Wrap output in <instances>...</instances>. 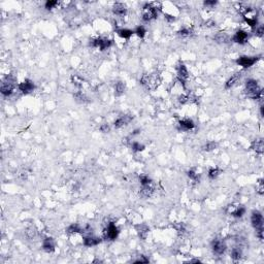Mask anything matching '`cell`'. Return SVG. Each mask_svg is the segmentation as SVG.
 I'll return each instance as SVG.
<instances>
[{"instance_id":"4316f807","label":"cell","mask_w":264,"mask_h":264,"mask_svg":"<svg viewBox=\"0 0 264 264\" xmlns=\"http://www.w3.org/2000/svg\"><path fill=\"white\" fill-rule=\"evenodd\" d=\"M246 21L248 25H250L251 27H255L257 25V17L256 16H246Z\"/></svg>"},{"instance_id":"e0dca14e","label":"cell","mask_w":264,"mask_h":264,"mask_svg":"<svg viewBox=\"0 0 264 264\" xmlns=\"http://www.w3.org/2000/svg\"><path fill=\"white\" fill-rule=\"evenodd\" d=\"M252 149L254 151H256V153H259V154H262L264 152V143H263L262 138H260V139H256V140L253 141Z\"/></svg>"},{"instance_id":"f6af8a7d","label":"cell","mask_w":264,"mask_h":264,"mask_svg":"<svg viewBox=\"0 0 264 264\" xmlns=\"http://www.w3.org/2000/svg\"><path fill=\"white\" fill-rule=\"evenodd\" d=\"M260 109H261V111H260V112H261V116L263 117V116H264V114H263V106H261V108H260Z\"/></svg>"},{"instance_id":"60d3db41","label":"cell","mask_w":264,"mask_h":264,"mask_svg":"<svg viewBox=\"0 0 264 264\" xmlns=\"http://www.w3.org/2000/svg\"><path fill=\"white\" fill-rule=\"evenodd\" d=\"M216 4H217V1H210V0H207V1H204V5L205 6H210V7H212V6H215Z\"/></svg>"},{"instance_id":"9a60e30c","label":"cell","mask_w":264,"mask_h":264,"mask_svg":"<svg viewBox=\"0 0 264 264\" xmlns=\"http://www.w3.org/2000/svg\"><path fill=\"white\" fill-rule=\"evenodd\" d=\"M195 127V124L191 119H184L180 121V128L182 130H191Z\"/></svg>"},{"instance_id":"4fadbf2b","label":"cell","mask_w":264,"mask_h":264,"mask_svg":"<svg viewBox=\"0 0 264 264\" xmlns=\"http://www.w3.org/2000/svg\"><path fill=\"white\" fill-rule=\"evenodd\" d=\"M132 120V116L130 115H125V116H122L119 119L115 121V127L116 128H121L125 126V125H128L131 122Z\"/></svg>"},{"instance_id":"d4e9b609","label":"cell","mask_w":264,"mask_h":264,"mask_svg":"<svg viewBox=\"0 0 264 264\" xmlns=\"http://www.w3.org/2000/svg\"><path fill=\"white\" fill-rule=\"evenodd\" d=\"M244 212H246L244 207H236L235 210L231 212V215H232L233 217H235V218H241L244 215Z\"/></svg>"},{"instance_id":"ffe728a7","label":"cell","mask_w":264,"mask_h":264,"mask_svg":"<svg viewBox=\"0 0 264 264\" xmlns=\"http://www.w3.org/2000/svg\"><path fill=\"white\" fill-rule=\"evenodd\" d=\"M114 88H115V94H116V96H121L122 94H124L125 89H126V86H125V84L123 82L119 80V82H117L115 84Z\"/></svg>"},{"instance_id":"f1b7e54d","label":"cell","mask_w":264,"mask_h":264,"mask_svg":"<svg viewBox=\"0 0 264 264\" xmlns=\"http://www.w3.org/2000/svg\"><path fill=\"white\" fill-rule=\"evenodd\" d=\"M216 148H217V143H215V141H210V143H207V144H204L203 146V151H205V152H211V151L215 150Z\"/></svg>"},{"instance_id":"7a4b0ae2","label":"cell","mask_w":264,"mask_h":264,"mask_svg":"<svg viewBox=\"0 0 264 264\" xmlns=\"http://www.w3.org/2000/svg\"><path fill=\"white\" fill-rule=\"evenodd\" d=\"M15 83L16 80L12 75H8L7 76H5V79L3 80L1 84V89H0L3 96H9L11 94L15 89Z\"/></svg>"},{"instance_id":"5b68a950","label":"cell","mask_w":264,"mask_h":264,"mask_svg":"<svg viewBox=\"0 0 264 264\" xmlns=\"http://www.w3.org/2000/svg\"><path fill=\"white\" fill-rule=\"evenodd\" d=\"M257 61H258V57H248V56H243L240 58H238L236 60V63L238 65L244 67V68H248V67H251L255 64Z\"/></svg>"},{"instance_id":"f35d334b","label":"cell","mask_w":264,"mask_h":264,"mask_svg":"<svg viewBox=\"0 0 264 264\" xmlns=\"http://www.w3.org/2000/svg\"><path fill=\"white\" fill-rule=\"evenodd\" d=\"M263 33H264V27H263V26H260V27L257 28V30H256V34L258 35V36L261 37L262 35H263Z\"/></svg>"},{"instance_id":"8992f818","label":"cell","mask_w":264,"mask_h":264,"mask_svg":"<svg viewBox=\"0 0 264 264\" xmlns=\"http://www.w3.org/2000/svg\"><path fill=\"white\" fill-rule=\"evenodd\" d=\"M119 235V229L115 223H109L107 228L104 230V236L111 240H115Z\"/></svg>"},{"instance_id":"d6a6232c","label":"cell","mask_w":264,"mask_h":264,"mask_svg":"<svg viewBox=\"0 0 264 264\" xmlns=\"http://www.w3.org/2000/svg\"><path fill=\"white\" fill-rule=\"evenodd\" d=\"M139 181H140V184L143 186V185L150 184V183L152 182V180H151L148 175H141L139 178Z\"/></svg>"},{"instance_id":"d6986e66","label":"cell","mask_w":264,"mask_h":264,"mask_svg":"<svg viewBox=\"0 0 264 264\" xmlns=\"http://www.w3.org/2000/svg\"><path fill=\"white\" fill-rule=\"evenodd\" d=\"M215 40H217V43H229L230 37L229 35L225 32H219V33L215 36Z\"/></svg>"},{"instance_id":"f546056e","label":"cell","mask_w":264,"mask_h":264,"mask_svg":"<svg viewBox=\"0 0 264 264\" xmlns=\"http://www.w3.org/2000/svg\"><path fill=\"white\" fill-rule=\"evenodd\" d=\"M131 149L133 152H141L144 150V146L139 143H133L131 144Z\"/></svg>"},{"instance_id":"b9f144b4","label":"cell","mask_w":264,"mask_h":264,"mask_svg":"<svg viewBox=\"0 0 264 264\" xmlns=\"http://www.w3.org/2000/svg\"><path fill=\"white\" fill-rule=\"evenodd\" d=\"M256 230H257V236L262 240L263 239V227L259 228V229H256Z\"/></svg>"},{"instance_id":"7402d4cb","label":"cell","mask_w":264,"mask_h":264,"mask_svg":"<svg viewBox=\"0 0 264 264\" xmlns=\"http://www.w3.org/2000/svg\"><path fill=\"white\" fill-rule=\"evenodd\" d=\"M136 230H137L138 234H139V236L141 238H143V239L147 237L148 233H149V231H150L149 227L143 224H140V225H138V226H136Z\"/></svg>"},{"instance_id":"ac0fdd59","label":"cell","mask_w":264,"mask_h":264,"mask_svg":"<svg viewBox=\"0 0 264 264\" xmlns=\"http://www.w3.org/2000/svg\"><path fill=\"white\" fill-rule=\"evenodd\" d=\"M100 243V238L95 236H87L84 238V244L87 247H93Z\"/></svg>"},{"instance_id":"277c9868","label":"cell","mask_w":264,"mask_h":264,"mask_svg":"<svg viewBox=\"0 0 264 264\" xmlns=\"http://www.w3.org/2000/svg\"><path fill=\"white\" fill-rule=\"evenodd\" d=\"M251 223H252V226L255 228V229L262 228L263 227V216L261 212L258 211H254L252 212V216H251Z\"/></svg>"},{"instance_id":"ba28073f","label":"cell","mask_w":264,"mask_h":264,"mask_svg":"<svg viewBox=\"0 0 264 264\" xmlns=\"http://www.w3.org/2000/svg\"><path fill=\"white\" fill-rule=\"evenodd\" d=\"M19 89L23 94H29L35 89V86L32 80H25L24 82L19 84Z\"/></svg>"},{"instance_id":"4dcf8cb0","label":"cell","mask_w":264,"mask_h":264,"mask_svg":"<svg viewBox=\"0 0 264 264\" xmlns=\"http://www.w3.org/2000/svg\"><path fill=\"white\" fill-rule=\"evenodd\" d=\"M134 33H136L137 36H139L140 38H143L144 35H146V29H144L143 26H138L135 30Z\"/></svg>"},{"instance_id":"7c38bea8","label":"cell","mask_w":264,"mask_h":264,"mask_svg":"<svg viewBox=\"0 0 264 264\" xmlns=\"http://www.w3.org/2000/svg\"><path fill=\"white\" fill-rule=\"evenodd\" d=\"M154 190H155V186H154L153 182H151L150 184L143 186V188L140 190V195L144 198H148L153 194Z\"/></svg>"},{"instance_id":"5bb4252c","label":"cell","mask_w":264,"mask_h":264,"mask_svg":"<svg viewBox=\"0 0 264 264\" xmlns=\"http://www.w3.org/2000/svg\"><path fill=\"white\" fill-rule=\"evenodd\" d=\"M112 11H114L115 15L121 16V17H122V16H125V15H126L127 8H126V6L123 4V3L118 2V3H115L114 6H112Z\"/></svg>"},{"instance_id":"2e32d148","label":"cell","mask_w":264,"mask_h":264,"mask_svg":"<svg viewBox=\"0 0 264 264\" xmlns=\"http://www.w3.org/2000/svg\"><path fill=\"white\" fill-rule=\"evenodd\" d=\"M43 249L46 251V252H48V253L53 252V251L55 250V243H54L53 238L48 237V238H46V239L43 240Z\"/></svg>"},{"instance_id":"836d02e7","label":"cell","mask_w":264,"mask_h":264,"mask_svg":"<svg viewBox=\"0 0 264 264\" xmlns=\"http://www.w3.org/2000/svg\"><path fill=\"white\" fill-rule=\"evenodd\" d=\"M57 4H58V1H56V0H49V1L46 2V8L47 9H52Z\"/></svg>"},{"instance_id":"3957f363","label":"cell","mask_w":264,"mask_h":264,"mask_svg":"<svg viewBox=\"0 0 264 264\" xmlns=\"http://www.w3.org/2000/svg\"><path fill=\"white\" fill-rule=\"evenodd\" d=\"M157 16H158V11H157V8L155 6H153L152 4H149L147 3L146 5L143 6V20L146 22H149L153 19H156Z\"/></svg>"},{"instance_id":"cb8c5ba5","label":"cell","mask_w":264,"mask_h":264,"mask_svg":"<svg viewBox=\"0 0 264 264\" xmlns=\"http://www.w3.org/2000/svg\"><path fill=\"white\" fill-rule=\"evenodd\" d=\"M241 255H243V252H241L239 248H234L231 251V258L233 260H239L241 258Z\"/></svg>"},{"instance_id":"30bf717a","label":"cell","mask_w":264,"mask_h":264,"mask_svg":"<svg viewBox=\"0 0 264 264\" xmlns=\"http://www.w3.org/2000/svg\"><path fill=\"white\" fill-rule=\"evenodd\" d=\"M248 38H249V34H248L246 31L238 30V31H236V33L233 35L232 39H233L234 43L244 44L248 41Z\"/></svg>"},{"instance_id":"e575fe53","label":"cell","mask_w":264,"mask_h":264,"mask_svg":"<svg viewBox=\"0 0 264 264\" xmlns=\"http://www.w3.org/2000/svg\"><path fill=\"white\" fill-rule=\"evenodd\" d=\"M178 33H179V35H181V36H188V35L191 33V31L187 28H183L178 32Z\"/></svg>"},{"instance_id":"74e56055","label":"cell","mask_w":264,"mask_h":264,"mask_svg":"<svg viewBox=\"0 0 264 264\" xmlns=\"http://www.w3.org/2000/svg\"><path fill=\"white\" fill-rule=\"evenodd\" d=\"M134 262L135 263H148V262H149V260H148L144 256H140V258L137 259V260H135Z\"/></svg>"},{"instance_id":"603a6c76","label":"cell","mask_w":264,"mask_h":264,"mask_svg":"<svg viewBox=\"0 0 264 264\" xmlns=\"http://www.w3.org/2000/svg\"><path fill=\"white\" fill-rule=\"evenodd\" d=\"M117 32H118L119 36H121L122 38H125V39L130 38L131 35L133 34V31L129 30V29H120V30H118Z\"/></svg>"},{"instance_id":"1f68e13d","label":"cell","mask_w":264,"mask_h":264,"mask_svg":"<svg viewBox=\"0 0 264 264\" xmlns=\"http://www.w3.org/2000/svg\"><path fill=\"white\" fill-rule=\"evenodd\" d=\"M188 176L191 180H193V181H198L199 180V175H198V173H196L194 170H189L188 171Z\"/></svg>"},{"instance_id":"8fae6325","label":"cell","mask_w":264,"mask_h":264,"mask_svg":"<svg viewBox=\"0 0 264 264\" xmlns=\"http://www.w3.org/2000/svg\"><path fill=\"white\" fill-rule=\"evenodd\" d=\"M188 76H189V72H188L187 67L184 65V64H180L179 69H178V79L184 86H185L186 80L188 79Z\"/></svg>"},{"instance_id":"ab89813d","label":"cell","mask_w":264,"mask_h":264,"mask_svg":"<svg viewBox=\"0 0 264 264\" xmlns=\"http://www.w3.org/2000/svg\"><path fill=\"white\" fill-rule=\"evenodd\" d=\"M100 131L101 132H104V133H106V132H108L109 131V126L107 124H103V125H101L100 126Z\"/></svg>"},{"instance_id":"d590c367","label":"cell","mask_w":264,"mask_h":264,"mask_svg":"<svg viewBox=\"0 0 264 264\" xmlns=\"http://www.w3.org/2000/svg\"><path fill=\"white\" fill-rule=\"evenodd\" d=\"M25 233H26V236H27L28 238H32V237H34V235H35V231H34L33 228L27 229V231H26Z\"/></svg>"},{"instance_id":"484cf974","label":"cell","mask_w":264,"mask_h":264,"mask_svg":"<svg viewBox=\"0 0 264 264\" xmlns=\"http://www.w3.org/2000/svg\"><path fill=\"white\" fill-rule=\"evenodd\" d=\"M221 172H222V170L217 168V167H216V168H211L208 170V178L211 180H215L216 178H218V175H220Z\"/></svg>"},{"instance_id":"52a82bcc","label":"cell","mask_w":264,"mask_h":264,"mask_svg":"<svg viewBox=\"0 0 264 264\" xmlns=\"http://www.w3.org/2000/svg\"><path fill=\"white\" fill-rule=\"evenodd\" d=\"M90 43H91L93 47L99 48L101 51H104L112 46V41L109 39H103V38H96V39H92V41Z\"/></svg>"},{"instance_id":"7bdbcfd3","label":"cell","mask_w":264,"mask_h":264,"mask_svg":"<svg viewBox=\"0 0 264 264\" xmlns=\"http://www.w3.org/2000/svg\"><path fill=\"white\" fill-rule=\"evenodd\" d=\"M165 18H166V20H167V21H169V22H172V21H175V17H173V16H170V15H165Z\"/></svg>"},{"instance_id":"44dd1931","label":"cell","mask_w":264,"mask_h":264,"mask_svg":"<svg viewBox=\"0 0 264 264\" xmlns=\"http://www.w3.org/2000/svg\"><path fill=\"white\" fill-rule=\"evenodd\" d=\"M240 79V73H235V75H233L232 76H231V78L229 79L226 82V84H225V88L226 89H230L231 87H233L234 85H235V84L238 82V80Z\"/></svg>"},{"instance_id":"9c48e42d","label":"cell","mask_w":264,"mask_h":264,"mask_svg":"<svg viewBox=\"0 0 264 264\" xmlns=\"http://www.w3.org/2000/svg\"><path fill=\"white\" fill-rule=\"evenodd\" d=\"M212 248L216 255H222V254H224V252L226 251V244H224V241L219 240V239H216L212 241Z\"/></svg>"},{"instance_id":"6da1fadb","label":"cell","mask_w":264,"mask_h":264,"mask_svg":"<svg viewBox=\"0 0 264 264\" xmlns=\"http://www.w3.org/2000/svg\"><path fill=\"white\" fill-rule=\"evenodd\" d=\"M247 95L252 99H261L262 98V89L260 88L257 80H248L244 88Z\"/></svg>"},{"instance_id":"83f0119b","label":"cell","mask_w":264,"mask_h":264,"mask_svg":"<svg viewBox=\"0 0 264 264\" xmlns=\"http://www.w3.org/2000/svg\"><path fill=\"white\" fill-rule=\"evenodd\" d=\"M67 232L68 233H76V232H82V229H80V225L78 224H72L67 228Z\"/></svg>"},{"instance_id":"8d00e7d4","label":"cell","mask_w":264,"mask_h":264,"mask_svg":"<svg viewBox=\"0 0 264 264\" xmlns=\"http://www.w3.org/2000/svg\"><path fill=\"white\" fill-rule=\"evenodd\" d=\"M190 100V97L189 96H186V95H182V96H180V98H179V101L181 102V103H186V102H188Z\"/></svg>"},{"instance_id":"ee69618b","label":"cell","mask_w":264,"mask_h":264,"mask_svg":"<svg viewBox=\"0 0 264 264\" xmlns=\"http://www.w3.org/2000/svg\"><path fill=\"white\" fill-rule=\"evenodd\" d=\"M138 132H139V130H134L133 133H132V135H136V134H138Z\"/></svg>"}]
</instances>
